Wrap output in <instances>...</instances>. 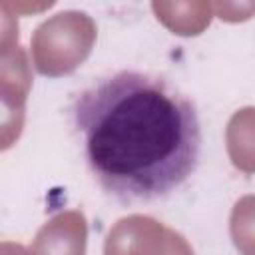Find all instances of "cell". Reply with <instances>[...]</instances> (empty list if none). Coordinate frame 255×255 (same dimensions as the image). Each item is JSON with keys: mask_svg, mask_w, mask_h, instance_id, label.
I'll use <instances>...</instances> for the list:
<instances>
[{"mask_svg": "<svg viewBox=\"0 0 255 255\" xmlns=\"http://www.w3.org/2000/svg\"><path fill=\"white\" fill-rule=\"evenodd\" d=\"M70 120L88 171L120 203L165 199L199 165L197 108L159 76H102L74 96Z\"/></svg>", "mask_w": 255, "mask_h": 255, "instance_id": "6da1fadb", "label": "cell"}]
</instances>
